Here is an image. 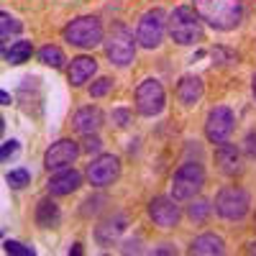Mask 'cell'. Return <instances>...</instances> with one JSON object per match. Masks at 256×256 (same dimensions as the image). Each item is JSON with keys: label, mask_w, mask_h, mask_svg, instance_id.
Masks as SVG:
<instances>
[{"label": "cell", "mask_w": 256, "mask_h": 256, "mask_svg": "<svg viewBox=\"0 0 256 256\" xmlns=\"http://www.w3.org/2000/svg\"><path fill=\"white\" fill-rule=\"evenodd\" d=\"M248 254H256V241H251V244H248Z\"/></svg>", "instance_id": "39"}, {"label": "cell", "mask_w": 256, "mask_h": 256, "mask_svg": "<svg viewBox=\"0 0 256 256\" xmlns=\"http://www.w3.org/2000/svg\"><path fill=\"white\" fill-rule=\"evenodd\" d=\"M16 152H18V141H16V138H10V141H6V144H3V148H0V159L8 162Z\"/></svg>", "instance_id": "31"}, {"label": "cell", "mask_w": 256, "mask_h": 256, "mask_svg": "<svg viewBox=\"0 0 256 256\" xmlns=\"http://www.w3.org/2000/svg\"><path fill=\"white\" fill-rule=\"evenodd\" d=\"M82 184V174L77 172V169L67 166V169H59V172H54L46 182V190L52 198H64V195H72L74 190H80Z\"/></svg>", "instance_id": "14"}, {"label": "cell", "mask_w": 256, "mask_h": 256, "mask_svg": "<svg viewBox=\"0 0 256 256\" xmlns=\"http://www.w3.org/2000/svg\"><path fill=\"white\" fill-rule=\"evenodd\" d=\"M95 72H98V62H95L92 56H84V54H82V56H74V59H72L67 77H70V82H72V88H82L84 82L92 80Z\"/></svg>", "instance_id": "18"}, {"label": "cell", "mask_w": 256, "mask_h": 256, "mask_svg": "<svg viewBox=\"0 0 256 256\" xmlns=\"http://www.w3.org/2000/svg\"><path fill=\"white\" fill-rule=\"evenodd\" d=\"M31 54H34L31 41H16V44H10V49H3V56L8 64H24L31 59Z\"/></svg>", "instance_id": "21"}, {"label": "cell", "mask_w": 256, "mask_h": 256, "mask_svg": "<svg viewBox=\"0 0 256 256\" xmlns=\"http://www.w3.org/2000/svg\"><path fill=\"white\" fill-rule=\"evenodd\" d=\"M200 20L216 31H233L244 20V0H192Z\"/></svg>", "instance_id": "1"}, {"label": "cell", "mask_w": 256, "mask_h": 256, "mask_svg": "<svg viewBox=\"0 0 256 256\" xmlns=\"http://www.w3.org/2000/svg\"><path fill=\"white\" fill-rule=\"evenodd\" d=\"M141 254V248H138V241H126L123 244V254Z\"/></svg>", "instance_id": "34"}, {"label": "cell", "mask_w": 256, "mask_h": 256, "mask_svg": "<svg viewBox=\"0 0 256 256\" xmlns=\"http://www.w3.org/2000/svg\"><path fill=\"white\" fill-rule=\"evenodd\" d=\"M166 20H169V16H166L162 8L146 10V13L138 18V26H136V41H138V46H144V49H156L162 41H164Z\"/></svg>", "instance_id": "7"}, {"label": "cell", "mask_w": 256, "mask_h": 256, "mask_svg": "<svg viewBox=\"0 0 256 256\" xmlns=\"http://www.w3.org/2000/svg\"><path fill=\"white\" fill-rule=\"evenodd\" d=\"M233 123H236V118H233V110L226 108V105H216V108L208 110V118H205V136L210 144H226L233 134Z\"/></svg>", "instance_id": "9"}, {"label": "cell", "mask_w": 256, "mask_h": 256, "mask_svg": "<svg viewBox=\"0 0 256 256\" xmlns=\"http://www.w3.org/2000/svg\"><path fill=\"white\" fill-rule=\"evenodd\" d=\"M205 187V169L200 162H184L172 177V198L177 202H190Z\"/></svg>", "instance_id": "4"}, {"label": "cell", "mask_w": 256, "mask_h": 256, "mask_svg": "<svg viewBox=\"0 0 256 256\" xmlns=\"http://www.w3.org/2000/svg\"><path fill=\"white\" fill-rule=\"evenodd\" d=\"M6 182L13 190H24L26 184H31V172H28V169H24V166H20V169H10V172L6 174Z\"/></svg>", "instance_id": "25"}, {"label": "cell", "mask_w": 256, "mask_h": 256, "mask_svg": "<svg viewBox=\"0 0 256 256\" xmlns=\"http://www.w3.org/2000/svg\"><path fill=\"white\" fill-rule=\"evenodd\" d=\"M174 92H177V100L190 108V105H198L202 100L205 88H202V80L198 74H184V77H180Z\"/></svg>", "instance_id": "17"}, {"label": "cell", "mask_w": 256, "mask_h": 256, "mask_svg": "<svg viewBox=\"0 0 256 256\" xmlns=\"http://www.w3.org/2000/svg\"><path fill=\"white\" fill-rule=\"evenodd\" d=\"M166 31H169L174 44H180V46H198L205 38L202 20L195 13V8H190V6H180V8H174L172 13H169Z\"/></svg>", "instance_id": "2"}, {"label": "cell", "mask_w": 256, "mask_h": 256, "mask_svg": "<svg viewBox=\"0 0 256 256\" xmlns=\"http://www.w3.org/2000/svg\"><path fill=\"white\" fill-rule=\"evenodd\" d=\"M118 174H120V159L116 154H100L88 164V172H84L92 187H108L118 180Z\"/></svg>", "instance_id": "11"}, {"label": "cell", "mask_w": 256, "mask_h": 256, "mask_svg": "<svg viewBox=\"0 0 256 256\" xmlns=\"http://www.w3.org/2000/svg\"><path fill=\"white\" fill-rule=\"evenodd\" d=\"M212 59H218V62H238V54H233L228 49H212Z\"/></svg>", "instance_id": "33"}, {"label": "cell", "mask_w": 256, "mask_h": 256, "mask_svg": "<svg viewBox=\"0 0 256 256\" xmlns=\"http://www.w3.org/2000/svg\"><path fill=\"white\" fill-rule=\"evenodd\" d=\"M20 31H24V24H20L18 18H13V16L6 13V10L0 13V38L8 41L10 34H20Z\"/></svg>", "instance_id": "24"}, {"label": "cell", "mask_w": 256, "mask_h": 256, "mask_svg": "<svg viewBox=\"0 0 256 256\" xmlns=\"http://www.w3.org/2000/svg\"><path fill=\"white\" fill-rule=\"evenodd\" d=\"M64 41H70L72 46H80V49H92V46L102 44L105 34H102L100 18L80 16V18L70 20V24L64 26Z\"/></svg>", "instance_id": "3"}, {"label": "cell", "mask_w": 256, "mask_h": 256, "mask_svg": "<svg viewBox=\"0 0 256 256\" xmlns=\"http://www.w3.org/2000/svg\"><path fill=\"white\" fill-rule=\"evenodd\" d=\"M105 202H108V198H105V195H95V198H90V200H84V202H82V210H80V212H82L84 218H90L92 212H98Z\"/></svg>", "instance_id": "26"}, {"label": "cell", "mask_w": 256, "mask_h": 256, "mask_svg": "<svg viewBox=\"0 0 256 256\" xmlns=\"http://www.w3.org/2000/svg\"><path fill=\"white\" fill-rule=\"evenodd\" d=\"M154 254H174V248H166V246H162V248H154Z\"/></svg>", "instance_id": "37"}, {"label": "cell", "mask_w": 256, "mask_h": 256, "mask_svg": "<svg viewBox=\"0 0 256 256\" xmlns=\"http://www.w3.org/2000/svg\"><path fill=\"white\" fill-rule=\"evenodd\" d=\"M126 228H128V216L126 212H110L108 218H102L95 226V241L100 246H113L123 236Z\"/></svg>", "instance_id": "13"}, {"label": "cell", "mask_w": 256, "mask_h": 256, "mask_svg": "<svg viewBox=\"0 0 256 256\" xmlns=\"http://www.w3.org/2000/svg\"><path fill=\"white\" fill-rule=\"evenodd\" d=\"M38 62L41 64H46V67H54V70H59L64 62V52L59 49V46H54V44H46L44 49H38Z\"/></svg>", "instance_id": "23"}, {"label": "cell", "mask_w": 256, "mask_h": 256, "mask_svg": "<svg viewBox=\"0 0 256 256\" xmlns=\"http://www.w3.org/2000/svg\"><path fill=\"white\" fill-rule=\"evenodd\" d=\"M146 210H148V218L159 228H177L182 220V210L174 198H154Z\"/></svg>", "instance_id": "12"}, {"label": "cell", "mask_w": 256, "mask_h": 256, "mask_svg": "<svg viewBox=\"0 0 256 256\" xmlns=\"http://www.w3.org/2000/svg\"><path fill=\"white\" fill-rule=\"evenodd\" d=\"M113 90V80L110 77H100L92 82V88H90V95L92 98H102V95H108Z\"/></svg>", "instance_id": "27"}, {"label": "cell", "mask_w": 256, "mask_h": 256, "mask_svg": "<svg viewBox=\"0 0 256 256\" xmlns=\"http://www.w3.org/2000/svg\"><path fill=\"white\" fill-rule=\"evenodd\" d=\"M251 92H254V100H256V74H254V80H251Z\"/></svg>", "instance_id": "38"}, {"label": "cell", "mask_w": 256, "mask_h": 256, "mask_svg": "<svg viewBox=\"0 0 256 256\" xmlns=\"http://www.w3.org/2000/svg\"><path fill=\"white\" fill-rule=\"evenodd\" d=\"M100 148H102V141H100L98 134L84 136V141H82V152H84V154H98Z\"/></svg>", "instance_id": "29"}, {"label": "cell", "mask_w": 256, "mask_h": 256, "mask_svg": "<svg viewBox=\"0 0 256 256\" xmlns=\"http://www.w3.org/2000/svg\"><path fill=\"white\" fill-rule=\"evenodd\" d=\"M105 56L110 59V64H116V67H128V64L134 62L136 56V44L138 41L134 38V34L128 31L123 24H116L110 28V34L105 36Z\"/></svg>", "instance_id": "5"}, {"label": "cell", "mask_w": 256, "mask_h": 256, "mask_svg": "<svg viewBox=\"0 0 256 256\" xmlns=\"http://www.w3.org/2000/svg\"><path fill=\"white\" fill-rule=\"evenodd\" d=\"M72 254H74V256H80V254H82V244H74V246L70 248V256H72Z\"/></svg>", "instance_id": "35"}, {"label": "cell", "mask_w": 256, "mask_h": 256, "mask_svg": "<svg viewBox=\"0 0 256 256\" xmlns=\"http://www.w3.org/2000/svg\"><path fill=\"white\" fill-rule=\"evenodd\" d=\"M136 110L146 118H154L164 110V105H166V92L162 88V82L154 80V77H148L144 80L138 88H136Z\"/></svg>", "instance_id": "8"}, {"label": "cell", "mask_w": 256, "mask_h": 256, "mask_svg": "<svg viewBox=\"0 0 256 256\" xmlns=\"http://www.w3.org/2000/svg\"><path fill=\"white\" fill-rule=\"evenodd\" d=\"M223 251H226V244L216 233H202V236H198L190 244V254H198V256H220Z\"/></svg>", "instance_id": "19"}, {"label": "cell", "mask_w": 256, "mask_h": 256, "mask_svg": "<svg viewBox=\"0 0 256 256\" xmlns=\"http://www.w3.org/2000/svg\"><path fill=\"white\" fill-rule=\"evenodd\" d=\"M113 123H118L120 128H126L128 123H131V113H128L126 108H116L113 110Z\"/></svg>", "instance_id": "32"}, {"label": "cell", "mask_w": 256, "mask_h": 256, "mask_svg": "<svg viewBox=\"0 0 256 256\" xmlns=\"http://www.w3.org/2000/svg\"><path fill=\"white\" fill-rule=\"evenodd\" d=\"M3 248H6V254H13V256H36V248L24 246V244H18V241H6Z\"/></svg>", "instance_id": "28"}, {"label": "cell", "mask_w": 256, "mask_h": 256, "mask_svg": "<svg viewBox=\"0 0 256 256\" xmlns=\"http://www.w3.org/2000/svg\"><path fill=\"white\" fill-rule=\"evenodd\" d=\"M102 126V110L95 108V105H84L72 116V128L82 136H90L98 134V128Z\"/></svg>", "instance_id": "16"}, {"label": "cell", "mask_w": 256, "mask_h": 256, "mask_svg": "<svg viewBox=\"0 0 256 256\" xmlns=\"http://www.w3.org/2000/svg\"><path fill=\"white\" fill-rule=\"evenodd\" d=\"M244 152H246L248 159H256V128H251L244 136Z\"/></svg>", "instance_id": "30"}, {"label": "cell", "mask_w": 256, "mask_h": 256, "mask_svg": "<svg viewBox=\"0 0 256 256\" xmlns=\"http://www.w3.org/2000/svg\"><path fill=\"white\" fill-rule=\"evenodd\" d=\"M82 154V146L74 138H59L54 141L46 154H44V166L49 172H59V169H67L77 162V156Z\"/></svg>", "instance_id": "10"}, {"label": "cell", "mask_w": 256, "mask_h": 256, "mask_svg": "<svg viewBox=\"0 0 256 256\" xmlns=\"http://www.w3.org/2000/svg\"><path fill=\"white\" fill-rule=\"evenodd\" d=\"M212 208L216 205H212L210 200H205V198H192L190 205H187V216H190V220H195V223H205L210 218Z\"/></svg>", "instance_id": "22"}, {"label": "cell", "mask_w": 256, "mask_h": 256, "mask_svg": "<svg viewBox=\"0 0 256 256\" xmlns=\"http://www.w3.org/2000/svg\"><path fill=\"white\" fill-rule=\"evenodd\" d=\"M34 218H36V223L41 228H56L59 220H62V210H59V205L52 198H41L36 202V216Z\"/></svg>", "instance_id": "20"}, {"label": "cell", "mask_w": 256, "mask_h": 256, "mask_svg": "<svg viewBox=\"0 0 256 256\" xmlns=\"http://www.w3.org/2000/svg\"><path fill=\"white\" fill-rule=\"evenodd\" d=\"M248 210H251V195L238 184L223 187L216 195V212L223 220H244Z\"/></svg>", "instance_id": "6"}, {"label": "cell", "mask_w": 256, "mask_h": 256, "mask_svg": "<svg viewBox=\"0 0 256 256\" xmlns=\"http://www.w3.org/2000/svg\"><path fill=\"white\" fill-rule=\"evenodd\" d=\"M216 166L226 177H236L241 172V152L236 148V144H218L216 146Z\"/></svg>", "instance_id": "15"}, {"label": "cell", "mask_w": 256, "mask_h": 256, "mask_svg": "<svg viewBox=\"0 0 256 256\" xmlns=\"http://www.w3.org/2000/svg\"><path fill=\"white\" fill-rule=\"evenodd\" d=\"M0 100H3V105H10V95L3 90V92H0Z\"/></svg>", "instance_id": "36"}]
</instances>
